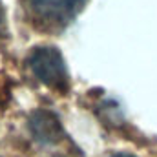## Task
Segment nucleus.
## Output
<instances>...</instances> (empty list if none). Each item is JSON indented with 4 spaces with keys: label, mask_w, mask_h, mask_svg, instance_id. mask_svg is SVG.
<instances>
[{
    "label": "nucleus",
    "mask_w": 157,
    "mask_h": 157,
    "mask_svg": "<svg viewBox=\"0 0 157 157\" xmlns=\"http://www.w3.org/2000/svg\"><path fill=\"white\" fill-rule=\"evenodd\" d=\"M28 64L33 71V75L42 84L53 88V90H68V70L64 64V59L60 51L53 46H40L35 48L28 59Z\"/></svg>",
    "instance_id": "1"
},
{
    "label": "nucleus",
    "mask_w": 157,
    "mask_h": 157,
    "mask_svg": "<svg viewBox=\"0 0 157 157\" xmlns=\"http://www.w3.org/2000/svg\"><path fill=\"white\" fill-rule=\"evenodd\" d=\"M29 11L46 22H68L78 11L82 0H24Z\"/></svg>",
    "instance_id": "2"
},
{
    "label": "nucleus",
    "mask_w": 157,
    "mask_h": 157,
    "mask_svg": "<svg viewBox=\"0 0 157 157\" xmlns=\"http://www.w3.org/2000/svg\"><path fill=\"white\" fill-rule=\"evenodd\" d=\"M29 132L40 144H55L62 139V124L59 117L49 110H37L29 117Z\"/></svg>",
    "instance_id": "3"
},
{
    "label": "nucleus",
    "mask_w": 157,
    "mask_h": 157,
    "mask_svg": "<svg viewBox=\"0 0 157 157\" xmlns=\"http://www.w3.org/2000/svg\"><path fill=\"white\" fill-rule=\"evenodd\" d=\"M6 26V15H4V7H2V2H0V31L4 29Z\"/></svg>",
    "instance_id": "4"
},
{
    "label": "nucleus",
    "mask_w": 157,
    "mask_h": 157,
    "mask_svg": "<svg viewBox=\"0 0 157 157\" xmlns=\"http://www.w3.org/2000/svg\"><path fill=\"white\" fill-rule=\"evenodd\" d=\"M112 157H135V155H132V154H126V152H119V154H113Z\"/></svg>",
    "instance_id": "5"
}]
</instances>
